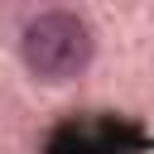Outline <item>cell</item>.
I'll list each match as a JSON object with an SVG mask.
<instances>
[{"mask_svg":"<svg viewBox=\"0 0 154 154\" xmlns=\"http://www.w3.org/2000/svg\"><path fill=\"white\" fill-rule=\"evenodd\" d=\"M24 63L38 82H67L91 63V29L77 14H38L24 29Z\"/></svg>","mask_w":154,"mask_h":154,"instance_id":"6da1fadb","label":"cell"}]
</instances>
